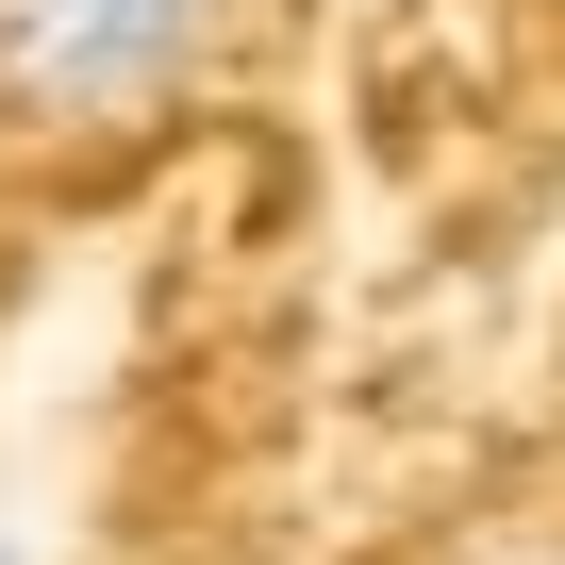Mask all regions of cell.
I'll return each instance as SVG.
<instances>
[{"instance_id":"1","label":"cell","mask_w":565,"mask_h":565,"mask_svg":"<svg viewBox=\"0 0 565 565\" xmlns=\"http://www.w3.org/2000/svg\"><path fill=\"white\" fill-rule=\"evenodd\" d=\"M233 18H249V0H0V100L51 117V134L167 117L233 51Z\"/></svg>"},{"instance_id":"2","label":"cell","mask_w":565,"mask_h":565,"mask_svg":"<svg viewBox=\"0 0 565 565\" xmlns=\"http://www.w3.org/2000/svg\"><path fill=\"white\" fill-rule=\"evenodd\" d=\"M0 565H18V532H0Z\"/></svg>"}]
</instances>
